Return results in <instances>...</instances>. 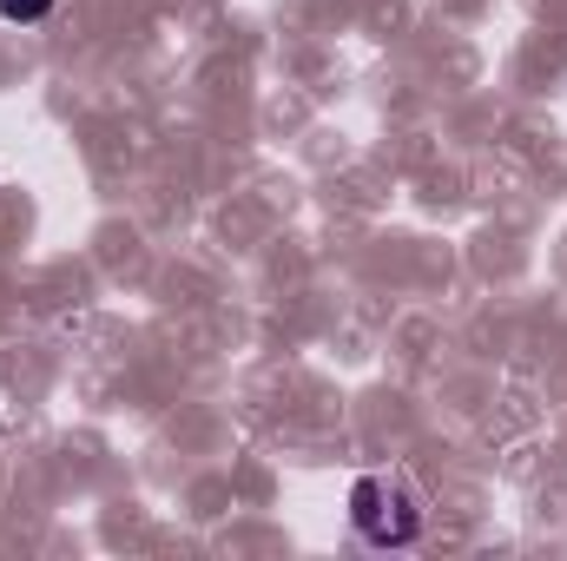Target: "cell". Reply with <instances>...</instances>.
<instances>
[{"mask_svg":"<svg viewBox=\"0 0 567 561\" xmlns=\"http://www.w3.org/2000/svg\"><path fill=\"white\" fill-rule=\"evenodd\" d=\"M350 529H357L370 549H410V542L423 536V516H416V502H410L403 482L363 476V482L350 489Z\"/></svg>","mask_w":567,"mask_h":561,"instance_id":"6da1fadb","label":"cell"},{"mask_svg":"<svg viewBox=\"0 0 567 561\" xmlns=\"http://www.w3.org/2000/svg\"><path fill=\"white\" fill-rule=\"evenodd\" d=\"M53 13V0H0V20L7 27H33V20H47Z\"/></svg>","mask_w":567,"mask_h":561,"instance_id":"7a4b0ae2","label":"cell"}]
</instances>
